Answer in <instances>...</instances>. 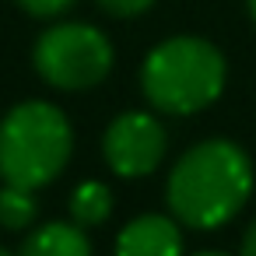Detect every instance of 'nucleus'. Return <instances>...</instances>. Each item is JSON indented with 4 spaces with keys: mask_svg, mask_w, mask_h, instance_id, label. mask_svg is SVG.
<instances>
[{
    "mask_svg": "<svg viewBox=\"0 0 256 256\" xmlns=\"http://www.w3.org/2000/svg\"><path fill=\"white\" fill-rule=\"evenodd\" d=\"M249 14H252V22H256V0H249Z\"/></svg>",
    "mask_w": 256,
    "mask_h": 256,
    "instance_id": "4468645a",
    "label": "nucleus"
},
{
    "mask_svg": "<svg viewBox=\"0 0 256 256\" xmlns=\"http://www.w3.org/2000/svg\"><path fill=\"white\" fill-rule=\"evenodd\" d=\"M154 0H98V8L116 14V18H134V14H144Z\"/></svg>",
    "mask_w": 256,
    "mask_h": 256,
    "instance_id": "9b49d317",
    "label": "nucleus"
},
{
    "mask_svg": "<svg viewBox=\"0 0 256 256\" xmlns=\"http://www.w3.org/2000/svg\"><path fill=\"white\" fill-rule=\"evenodd\" d=\"M238 256H256V221L249 224V232H246V238H242V249H238Z\"/></svg>",
    "mask_w": 256,
    "mask_h": 256,
    "instance_id": "f8f14e48",
    "label": "nucleus"
},
{
    "mask_svg": "<svg viewBox=\"0 0 256 256\" xmlns=\"http://www.w3.org/2000/svg\"><path fill=\"white\" fill-rule=\"evenodd\" d=\"M112 42L102 28L84 22H64L39 36L32 64L39 78L60 92H88L102 84L112 70Z\"/></svg>",
    "mask_w": 256,
    "mask_h": 256,
    "instance_id": "20e7f679",
    "label": "nucleus"
},
{
    "mask_svg": "<svg viewBox=\"0 0 256 256\" xmlns=\"http://www.w3.org/2000/svg\"><path fill=\"white\" fill-rule=\"evenodd\" d=\"M165 148H168V134H165L162 120L154 112H140V109L120 112L102 137V158L120 179L151 176L162 165Z\"/></svg>",
    "mask_w": 256,
    "mask_h": 256,
    "instance_id": "39448f33",
    "label": "nucleus"
},
{
    "mask_svg": "<svg viewBox=\"0 0 256 256\" xmlns=\"http://www.w3.org/2000/svg\"><path fill=\"white\" fill-rule=\"evenodd\" d=\"M112 214V190L98 179H88L81 186H74L70 193V218L81 228H95Z\"/></svg>",
    "mask_w": 256,
    "mask_h": 256,
    "instance_id": "6e6552de",
    "label": "nucleus"
},
{
    "mask_svg": "<svg viewBox=\"0 0 256 256\" xmlns=\"http://www.w3.org/2000/svg\"><path fill=\"white\" fill-rule=\"evenodd\" d=\"M74 151V130L60 106L22 102L0 120V179L39 190L53 182Z\"/></svg>",
    "mask_w": 256,
    "mask_h": 256,
    "instance_id": "7ed1b4c3",
    "label": "nucleus"
},
{
    "mask_svg": "<svg viewBox=\"0 0 256 256\" xmlns=\"http://www.w3.org/2000/svg\"><path fill=\"white\" fill-rule=\"evenodd\" d=\"M252 193L249 154L224 137H210L179 154L165 182V204L190 228H218L232 221Z\"/></svg>",
    "mask_w": 256,
    "mask_h": 256,
    "instance_id": "f257e3e1",
    "label": "nucleus"
},
{
    "mask_svg": "<svg viewBox=\"0 0 256 256\" xmlns=\"http://www.w3.org/2000/svg\"><path fill=\"white\" fill-rule=\"evenodd\" d=\"M36 214H39L36 190L4 182V190H0V224H4L8 232H25L36 221Z\"/></svg>",
    "mask_w": 256,
    "mask_h": 256,
    "instance_id": "1a4fd4ad",
    "label": "nucleus"
},
{
    "mask_svg": "<svg viewBox=\"0 0 256 256\" xmlns=\"http://www.w3.org/2000/svg\"><path fill=\"white\" fill-rule=\"evenodd\" d=\"M224 81L228 64L221 50L200 36H176L158 42L140 67L144 98L168 116H190L214 106L224 92Z\"/></svg>",
    "mask_w": 256,
    "mask_h": 256,
    "instance_id": "f03ea898",
    "label": "nucleus"
},
{
    "mask_svg": "<svg viewBox=\"0 0 256 256\" xmlns=\"http://www.w3.org/2000/svg\"><path fill=\"white\" fill-rule=\"evenodd\" d=\"M193 256H228V252H218V249H204V252H193Z\"/></svg>",
    "mask_w": 256,
    "mask_h": 256,
    "instance_id": "ddd939ff",
    "label": "nucleus"
},
{
    "mask_svg": "<svg viewBox=\"0 0 256 256\" xmlns=\"http://www.w3.org/2000/svg\"><path fill=\"white\" fill-rule=\"evenodd\" d=\"M14 4L22 11H28L32 18H56L74 8V0H14Z\"/></svg>",
    "mask_w": 256,
    "mask_h": 256,
    "instance_id": "9d476101",
    "label": "nucleus"
},
{
    "mask_svg": "<svg viewBox=\"0 0 256 256\" xmlns=\"http://www.w3.org/2000/svg\"><path fill=\"white\" fill-rule=\"evenodd\" d=\"M0 256H11V252H8V249H0Z\"/></svg>",
    "mask_w": 256,
    "mask_h": 256,
    "instance_id": "2eb2a0df",
    "label": "nucleus"
},
{
    "mask_svg": "<svg viewBox=\"0 0 256 256\" xmlns=\"http://www.w3.org/2000/svg\"><path fill=\"white\" fill-rule=\"evenodd\" d=\"M18 256H92V242L78 221H50L25 235Z\"/></svg>",
    "mask_w": 256,
    "mask_h": 256,
    "instance_id": "0eeeda50",
    "label": "nucleus"
},
{
    "mask_svg": "<svg viewBox=\"0 0 256 256\" xmlns=\"http://www.w3.org/2000/svg\"><path fill=\"white\" fill-rule=\"evenodd\" d=\"M116 256H182L179 224L165 214H140L116 235Z\"/></svg>",
    "mask_w": 256,
    "mask_h": 256,
    "instance_id": "423d86ee",
    "label": "nucleus"
}]
</instances>
